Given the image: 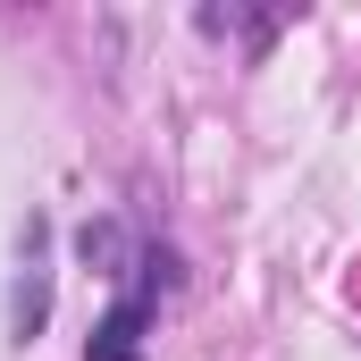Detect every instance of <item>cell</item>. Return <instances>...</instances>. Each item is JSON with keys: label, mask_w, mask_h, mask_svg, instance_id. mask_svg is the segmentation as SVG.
Here are the masks:
<instances>
[{"label": "cell", "mask_w": 361, "mask_h": 361, "mask_svg": "<svg viewBox=\"0 0 361 361\" xmlns=\"http://www.w3.org/2000/svg\"><path fill=\"white\" fill-rule=\"evenodd\" d=\"M143 328H152V294H126V302H109V319L92 328L85 361H143Z\"/></svg>", "instance_id": "6da1fadb"}]
</instances>
